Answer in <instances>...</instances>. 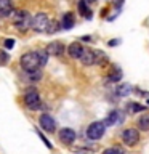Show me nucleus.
I'll use <instances>...</instances> for the list:
<instances>
[{"instance_id": "obj_16", "label": "nucleus", "mask_w": 149, "mask_h": 154, "mask_svg": "<svg viewBox=\"0 0 149 154\" xmlns=\"http://www.w3.org/2000/svg\"><path fill=\"white\" fill-rule=\"evenodd\" d=\"M132 91H133L132 84H120L115 90V93H117V96H128Z\"/></svg>"}, {"instance_id": "obj_13", "label": "nucleus", "mask_w": 149, "mask_h": 154, "mask_svg": "<svg viewBox=\"0 0 149 154\" xmlns=\"http://www.w3.org/2000/svg\"><path fill=\"white\" fill-rule=\"evenodd\" d=\"M74 24H75V18H74V13H71V11H67L64 13V16H62L61 19V27L62 29H72L74 27Z\"/></svg>"}, {"instance_id": "obj_15", "label": "nucleus", "mask_w": 149, "mask_h": 154, "mask_svg": "<svg viewBox=\"0 0 149 154\" xmlns=\"http://www.w3.org/2000/svg\"><path fill=\"white\" fill-rule=\"evenodd\" d=\"M119 116H120L119 111H117V109H112L108 116H106V119L103 120L104 125H106V127H111V125H114V124L119 120Z\"/></svg>"}, {"instance_id": "obj_26", "label": "nucleus", "mask_w": 149, "mask_h": 154, "mask_svg": "<svg viewBox=\"0 0 149 154\" xmlns=\"http://www.w3.org/2000/svg\"><path fill=\"white\" fill-rule=\"evenodd\" d=\"M3 45H5V48H8V50H11V48L14 47V40H13V38H7Z\"/></svg>"}, {"instance_id": "obj_28", "label": "nucleus", "mask_w": 149, "mask_h": 154, "mask_svg": "<svg viewBox=\"0 0 149 154\" xmlns=\"http://www.w3.org/2000/svg\"><path fill=\"white\" fill-rule=\"evenodd\" d=\"M115 45H120V38H115V40L109 42V47H115Z\"/></svg>"}, {"instance_id": "obj_30", "label": "nucleus", "mask_w": 149, "mask_h": 154, "mask_svg": "<svg viewBox=\"0 0 149 154\" xmlns=\"http://www.w3.org/2000/svg\"><path fill=\"white\" fill-rule=\"evenodd\" d=\"M82 40H84V42H90L91 37H90V35H84V37H82Z\"/></svg>"}, {"instance_id": "obj_20", "label": "nucleus", "mask_w": 149, "mask_h": 154, "mask_svg": "<svg viewBox=\"0 0 149 154\" xmlns=\"http://www.w3.org/2000/svg\"><path fill=\"white\" fill-rule=\"evenodd\" d=\"M128 111L132 114H135V112H144L146 111V108H144L143 104H139V103H130L128 104Z\"/></svg>"}, {"instance_id": "obj_1", "label": "nucleus", "mask_w": 149, "mask_h": 154, "mask_svg": "<svg viewBox=\"0 0 149 154\" xmlns=\"http://www.w3.org/2000/svg\"><path fill=\"white\" fill-rule=\"evenodd\" d=\"M19 64L26 72H34V71H38L42 67V63H40V58H38V51H29V53H24L19 60Z\"/></svg>"}, {"instance_id": "obj_25", "label": "nucleus", "mask_w": 149, "mask_h": 154, "mask_svg": "<svg viewBox=\"0 0 149 154\" xmlns=\"http://www.w3.org/2000/svg\"><path fill=\"white\" fill-rule=\"evenodd\" d=\"M37 133H38V137H40V140L43 141V144H45V146H47L48 149H51V148H53V144H51L50 141H48V140H47L45 137H43V133H42V132H37Z\"/></svg>"}, {"instance_id": "obj_19", "label": "nucleus", "mask_w": 149, "mask_h": 154, "mask_svg": "<svg viewBox=\"0 0 149 154\" xmlns=\"http://www.w3.org/2000/svg\"><path fill=\"white\" fill-rule=\"evenodd\" d=\"M95 55H96V64L104 66L106 63H108V56H106L101 50H95Z\"/></svg>"}, {"instance_id": "obj_5", "label": "nucleus", "mask_w": 149, "mask_h": 154, "mask_svg": "<svg viewBox=\"0 0 149 154\" xmlns=\"http://www.w3.org/2000/svg\"><path fill=\"white\" fill-rule=\"evenodd\" d=\"M48 26H50V19L45 13H37L35 16L32 18V29L35 32H47Z\"/></svg>"}, {"instance_id": "obj_12", "label": "nucleus", "mask_w": 149, "mask_h": 154, "mask_svg": "<svg viewBox=\"0 0 149 154\" xmlns=\"http://www.w3.org/2000/svg\"><path fill=\"white\" fill-rule=\"evenodd\" d=\"M80 61L84 63L85 66H93L96 64V55H95V50H85L84 55H82Z\"/></svg>"}, {"instance_id": "obj_7", "label": "nucleus", "mask_w": 149, "mask_h": 154, "mask_svg": "<svg viewBox=\"0 0 149 154\" xmlns=\"http://www.w3.org/2000/svg\"><path fill=\"white\" fill-rule=\"evenodd\" d=\"M38 122H40V127L48 133H53L56 130V122L50 114H42L40 119H38Z\"/></svg>"}, {"instance_id": "obj_4", "label": "nucleus", "mask_w": 149, "mask_h": 154, "mask_svg": "<svg viewBox=\"0 0 149 154\" xmlns=\"http://www.w3.org/2000/svg\"><path fill=\"white\" fill-rule=\"evenodd\" d=\"M24 103L29 109L35 111L42 106V101H40V95L35 88H27V91L24 93Z\"/></svg>"}, {"instance_id": "obj_2", "label": "nucleus", "mask_w": 149, "mask_h": 154, "mask_svg": "<svg viewBox=\"0 0 149 154\" xmlns=\"http://www.w3.org/2000/svg\"><path fill=\"white\" fill-rule=\"evenodd\" d=\"M11 21L14 24V27H16L18 31H21V32H26L27 29L32 26L31 14H29L27 11H24V10H18V11H14L13 16H11Z\"/></svg>"}, {"instance_id": "obj_3", "label": "nucleus", "mask_w": 149, "mask_h": 154, "mask_svg": "<svg viewBox=\"0 0 149 154\" xmlns=\"http://www.w3.org/2000/svg\"><path fill=\"white\" fill-rule=\"evenodd\" d=\"M104 132H106V125H104L103 120H95V122H91L88 125V128H87V138L96 141V140L103 138Z\"/></svg>"}, {"instance_id": "obj_14", "label": "nucleus", "mask_w": 149, "mask_h": 154, "mask_svg": "<svg viewBox=\"0 0 149 154\" xmlns=\"http://www.w3.org/2000/svg\"><path fill=\"white\" fill-rule=\"evenodd\" d=\"M122 79V71H120L119 66H112L111 71L108 72V80L109 82H120Z\"/></svg>"}, {"instance_id": "obj_6", "label": "nucleus", "mask_w": 149, "mask_h": 154, "mask_svg": "<svg viewBox=\"0 0 149 154\" xmlns=\"http://www.w3.org/2000/svg\"><path fill=\"white\" fill-rule=\"evenodd\" d=\"M122 141L127 146H135L139 141V132L136 128H125L122 132Z\"/></svg>"}, {"instance_id": "obj_22", "label": "nucleus", "mask_w": 149, "mask_h": 154, "mask_svg": "<svg viewBox=\"0 0 149 154\" xmlns=\"http://www.w3.org/2000/svg\"><path fill=\"white\" fill-rule=\"evenodd\" d=\"M61 29V26H59V23L58 21H50V26H48V29H47V32L48 34H55V32H58Z\"/></svg>"}, {"instance_id": "obj_24", "label": "nucleus", "mask_w": 149, "mask_h": 154, "mask_svg": "<svg viewBox=\"0 0 149 154\" xmlns=\"http://www.w3.org/2000/svg\"><path fill=\"white\" fill-rule=\"evenodd\" d=\"M103 154H123V151L120 148H108L103 151Z\"/></svg>"}, {"instance_id": "obj_9", "label": "nucleus", "mask_w": 149, "mask_h": 154, "mask_svg": "<svg viewBox=\"0 0 149 154\" xmlns=\"http://www.w3.org/2000/svg\"><path fill=\"white\" fill-rule=\"evenodd\" d=\"M85 48L82 47L80 42H72L69 47H67V55H69L71 58H74V60H80L82 55H84Z\"/></svg>"}, {"instance_id": "obj_27", "label": "nucleus", "mask_w": 149, "mask_h": 154, "mask_svg": "<svg viewBox=\"0 0 149 154\" xmlns=\"http://www.w3.org/2000/svg\"><path fill=\"white\" fill-rule=\"evenodd\" d=\"M7 60H8L7 53H5L3 50H0V61H2V63H5V61H7Z\"/></svg>"}, {"instance_id": "obj_31", "label": "nucleus", "mask_w": 149, "mask_h": 154, "mask_svg": "<svg viewBox=\"0 0 149 154\" xmlns=\"http://www.w3.org/2000/svg\"><path fill=\"white\" fill-rule=\"evenodd\" d=\"M85 2H87V3L90 5V3H93V2H96V0H85Z\"/></svg>"}, {"instance_id": "obj_29", "label": "nucleus", "mask_w": 149, "mask_h": 154, "mask_svg": "<svg viewBox=\"0 0 149 154\" xmlns=\"http://www.w3.org/2000/svg\"><path fill=\"white\" fill-rule=\"evenodd\" d=\"M123 5V0H114V7L115 8H120Z\"/></svg>"}, {"instance_id": "obj_11", "label": "nucleus", "mask_w": 149, "mask_h": 154, "mask_svg": "<svg viewBox=\"0 0 149 154\" xmlns=\"http://www.w3.org/2000/svg\"><path fill=\"white\" fill-rule=\"evenodd\" d=\"M47 53L48 55H53V56H59L64 53V45L61 42H51L47 47Z\"/></svg>"}, {"instance_id": "obj_8", "label": "nucleus", "mask_w": 149, "mask_h": 154, "mask_svg": "<svg viewBox=\"0 0 149 154\" xmlns=\"http://www.w3.org/2000/svg\"><path fill=\"white\" fill-rule=\"evenodd\" d=\"M13 13V0H0V18H11Z\"/></svg>"}, {"instance_id": "obj_17", "label": "nucleus", "mask_w": 149, "mask_h": 154, "mask_svg": "<svg viewBox=\"0 0 149 154\" xmlns=\"http://www.w3.org/2000/svg\"><path fill=\"white\" fill-rule=\"evenodd\" d=\"M79 11H80V14H82L84 18L91 19V11H90L88 3H87L85 0H80V2H79Z\"/></svg>"}, {"instance_id": "obj_21", "label": "nucleus", "mask_w": 149, "mask_h": 154, "mask_svg": "<svg viewBox=\"0 0 149 154\" xmlns=\"http://www.w3.org/2000/svg\"><path fill=\"white\" fill-rule=\"evenodd\" d=\"M26 74H27V79L32 80V82H37V80L42 79V71H40V69H38V71H34V72H26Z\"/></svg>"}, {"instance_id": "obj_18", "label": "nucleus", "mask_w": 149, "mask_h": 154, "mask_svg": "<svg viewBox=\"0 0 149 154\" xmlns=\"http://www.w3.org/2000/svg\"><path fill=\"white\" fill-rule=\"evenodd\" d=\"M138 128L144 130V132L149 130V114H144V116H141V117L138 119Z\"/></svg>"}, {"instance_id": "obj_23", "label": "nucleus", "mask_w": 149, "mask_h": 154, "mask_svg": "<svg viewBox=\"0 0 149 154\" xmlns=\"http://www.w3.org/2000/svg\"><path fill=\"white\" fill-rule=\"evenodd\" d=\"M48 53L47 50H38V58H40V63H42V66H45L47 64V61H48Z\"/></svg>"}, {"instance_id": "obj_32", "label": "nucleus", "mask_w": 149, "mask_h": 154, "mask_svg": "<svg viewBox=\"0 0 149 154\" xmlns=\"http://www.w3.org/2000/svg\"><path fill=\"white\" fill-rule=\"evenodd\" d=\"M147 104H149V100H147Z\"/></svg>"}, {"instance_id": "obj_10", "label": "nucleus", "mask_w": 149, "mask_h": 154, "mask_svg": "<svg viewBox=\"0 0 149 154\" xmlns=\"http://www.w3.org/2000/svg\"><path fill=\"white\" fill-rule=\"evenodd\" d=\"M59 140L64 144H72L75 141V132L69 127H64L59 130Z\"/></svg>"}]
</instances>
